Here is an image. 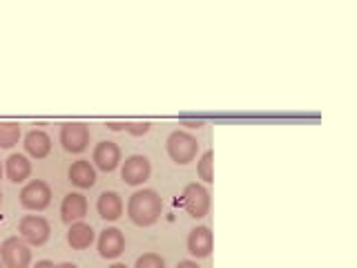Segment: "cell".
I'll return each instance as SVG.
<instances>
[{
  "label": "cell",
  "instance_id": "1",
  "mask_svg": "<svg viewBox=\"0 0 357 268\" xmlns=\"http://www.w3.org/2000/svg\"><path fill=\"white\" fill-rule=\"evenodd\" d=\"M163 212V199L156 190H137L128 201V217L137 226H152Z\"/></svg>",
  "mask_w": 357,
  "mask_h": 268
},
{
  "label": "cell",
  "instance_id": "2",
  "mask_svg": "<svg viewBox=\"0 0 357 268\" xmlns=\"http://www.w3.org/2000/svg\"><path fill=\"white\" fill-rule=\"evenodd\" d=\"M165 148L170 159L178 165H185L190 161H195V156L199 152V143L192 134H188L183 130H174L165 141Z\"/></svg>",
  "mask_w": 357,
  "mask_h": 268
},
{
  "label": "cell",
  "instance_id": "3",
  "mask_svg": "<svg viewBox=\"0 0 357 268\" xmlns=\"http://www.w3.org/2000/svg\"><path fill=\"white\" fill-rule=\"evenodd\" d=\"M18 232H20V239L27 246H43L50 239L52 226H50V221L40 215H27V217L20 219Z\"/></svg>",
  "mask_w": 357,
  "mask_h": 268
},
{
  "label": "cell",
  "instance_id": "4",
  "mask_svg": "<svg viewBox=\"0 0 357 268\" xmlns=\"http://www.w3.org/2000/svg\"><path fill=\"white\" fill-rule=\"evenodd\" d=\"M0 257L5 268H29L31 264V251L20 237H9L0 244Z\"/></svg>",
  "mask_w": 357,
  "mask_h": 268
},
{
  "label": "cell",
  "instance_id": "5",
  "mask_svg": "<svg viewBox=\"0 0 357 268\" xmlns=\"http://www.w3.org/2000/svg\"><path fill=\"white\" fill-rule=\"evenodd\" d=\"M20 204L27 210H45L52 204V188L40 179H33L20 190Z\"/></svg>",
  "mask_w": 357,
  "mask_h": 268
},
{
  "label": "cell",
  "instance_id": "6",
  "mask_svg": "<svg viewBox=\"0 0 357 268\" xmlns=\"http://www.w3.org/2000/svg\"><path fill=\"white\" fill-rule=\"evenodd\" d=\"M61 145L70 154L85 152L89 145V128L85 123H65L61 128Z\"/></svg>",
  "mask_w": 357,
  "mask_h": 268
},
{
  "label": "cell",
  "instance_id": "7",
  "mask_svg": "<svg viewBox=\"0 0 357 268\" xmlns=\"http://www.w3.org/2000/svg\"><path fill=\"white\" fill-rule=\"evenodd\" d=\"M183 208L190 217L201 219L208 215L210 210V193L206 186L201 184H190L183 190Z\"/></svg>",
  "mask_w": 357,
  "mask_h": 268
},
{
  "label": "cell",
  "instance_id": "8",
  "mask_svg": "<svg viewBox=\"0 0 357 268\" xmlns=\"http://www.w3.org/2000/svg\"><path fill=\"white\" fill-rule=\"evenodd\" d=\"M152 174V165H150V159L143 154H132L128 156L126 161H123V168H121V177L123 181L128 186H141L150 179Z\"/></svg>",
  "mask_w": 357,
  "mask_h": 268
},
{
  "label": "cell",
  "instance_id": "9",
  "mask_svg": "<svg viewBox=\"0 0 357 268\" xmlns=\"http://www.w3.org/2000/svg\"><path fill=\"white\" fill-rule=\"evenodd\" d=\"M92 159L98 170L112 172V170H116L121 163V148L114 141H100V143H96Z\"/></svg>",
  "mask_w": 357,
  "mask_h": 268
},
{
  "label": "cell",
  "instance_id": "10",
  "mask_svg": "<svg viewBox=\"0 0 357 268\" xmlns=\"http://www.w3.org/2000/svg\"><path fill=\"white\" fill-rule=\"evenodd\" d=\"M126 251V237L119 228H105L98 237V255L103 260H116Z\"/></svg>",
  "mask_w": 357,
  "mask_h": 268
},
{
  "label": "cell",
  "instance_id": "11",
  "mask_svg": "<svg viewBox=\"0 0 357 268\" xmlns=\"http://www.w3.org/2000/svg\"><path fill=\"white\" fill-rule=\"evenodd\" d=\"M212 244H215V239H212V232L208 226H197L188 234V253L197 257V260H204V257L212 253Z\"/></svg>",
  "mask_w": 357,
  "mask_h": 268
},
{
  "label": "cell",
  "instance_id": "12",
  "mask_svg": "<svg viewBox=\"0 0 357 268\" xmlns=\"http://www.w3.org/2000/svg\"><path fill=\"white\" fill-rule=\"evenodd\" d=\"M87 215V199L81 193H70L63 197V204H61V219L65 223H76L81 221Z\"/></svg>",
  "mask_w": 357,
  "mask_h": 268
},
{
  "label": "cell",
  "instance_id": "13",
  "mask_svg": "<svg viewBox=\"0 0 357 268\" xmlns=\"http://www.w3.org/2000/svg\"><path fill=\"white\" fill-rule=\"evenodd\" d=\"M22 145H25V152L31 156V159H45V156L52 152V139H50V134L43 130L27 132Z\"/></svg>",
  "mask_w": 357,
  "mask_h": 268
},
{
  "label": "cell",
  "instance_id": "14",
  "mask_svg": "<svg viewBox=\"0 0 357 268\" xmlns=\"http://www.w3.org/2000/svg\"><path fill=\"white\" fill-rule=\"evenodd\" d=\"M67 177H70V181L72 186L76 188H92L96 184V170H94V165L89 163L87 159H78L70 165V172H67Z\"/></svg>",
  "mask_w": 357,
  "mask_h": 268
},
{
  "label": "cell",
  "instance_id": "15",
  "mask_svg": "<svg viewBox=\"0 0 357 268\" xmlns=\"http://www.w3.org/2000/svg\"><path fill=\"white\" fill-rule=\"evenodd\" d=\"M98 217H103L105 221H116L123 215V199L114 190H105L103 195L96 201Z\"/></svg>",
  "mask_w": 357,
  "mask_h": 268
},
{
  "label": "cell",
  "instance_id": "16",
  "mask_svg": "<svg viewBox=\"0 0 357 268\" xmlns=\"http://www.w3.org/2000/svg\"><path fill=\"white\" fill-rule=\"evenodd\" d=\"M5 172L11 184H22L31 174V161L25 154L14 152V154H9V159L5 163Z\"/></svg>",
  "mask_w": 357,
  "mask_h": 268
},
{
  "label": "cell",
  "instance_id": "17",
  "mask_svg": "<svg viewBox=\"0 0 357 268\" xmlns=\"http://www.w3.org/2000/svg\"><path fill=\"white\" fill-rule=\"evenodd\" d=\"M92 241H94V228L85 221H76L70 226V230H67V244H70L74 251H85L92 246Z\"/></svg>",
  "mask_w": 357,
  "mask_h": 268
},
{
  "label": "cell",
  "instance_id": "18",
  "mask_svg": "<svg viewBox=\"0 0 357 268\" xmlns=\"http://www.w3.org/2000/svg\"><path fill=\"white\" fill-rule=\"evenodd\" d=\"M20 141V126L11 121H0V148H14Z\"/></svg>",
  "mask_w": 357,
  "mask_h": 268
},
{
  "label": "cell",
  "instance_id": "19",
  "mask_svg": "<svg viewBox=\"0 0 357 268\" xmlns=\"http://www.w3.org/2000/svg\"><path fill=\"white\" fill-rule=\"evenodd\" d=\"M212 163H215V161H212V150L201 154V159L197 163V174H199V179H204L206 184L212 181Z\"/></svg>",
  "mask_w": 357,
  "mask_h": 268
},
{
  "label": "cell",
  "instance_id": "20",
  "mask_svg": "<svg viewBox=\"0 0 357 268\" xmlns=\"http://www.w3.org/2000/svg\"><path fill=\"white\" fill-rule=\"evenodd\" d=\"M134 268H165V262H163V257H161V255H156V253H145V255H141L139 260H137Z\"/></svg>",
  "mask_w": 357,
  "mask_h": 268
},
{
  "label": "cell",
  "instance_id": "21",
  "mask_svg": "<svg viewBox=\"0 0 357 268\" xmlns=\"http://www.w3.org/2000/svg\"><path fill=\"white\" fill-rule=\"evenodd\" d=\"M123 130L134 134V137H141V134L150 130V123H123Z\"/></svg>",
  "mask_w": 357,
  "mask_h": 268
},
{
  "label": "cell",
  "instance_id": "22",
  "mask_svg": "<svg viewBox=\"0 0 357 268\" xmlns=\"http://www.w3.org/2000/svg\"><path fill=\"white\" fill-rule=\"evenodd\" d=\"M176 268H201V266L197 262H192V260H183V262L176 264Z\"/></svg>",
  "mask_w": 357,
  "mask_h": 268
},
{
  "label": "cell",
  "instance_id": "23",
  "mask_svg": "<svg viewBox=\"0 0 357 268\" xmlns=\"http://www.w3.org/2000/svg\"><path fill=\"white\" fill-rule=\"evenodd\" d=\"M31 268H54V264L50 260H40V262H36V266H31Z\"/></svg>",
  "mask_w": 357,
  "mask_h": 268
},
{
  "label": "cell",
  "instance_id": "24",
  "mask_svg": "<svg viewBox=\"0 0 357 268\" xmlns=\"http://www.w3.org/2000/svg\"><path fill=\"white\" fill-rule=\"evenodd\" d=\"M54 268H78V266H76V264H72V262H63V264L54 266Z\"/></svg>",
  "mask_w": 357,
  "mask_h": 268
},
{
  "label": "cell",
  "instance_id": "25",
  "mask_svg": "<svg viewBox=\"0 0 357 268\" xmlns=\"http://www.w3.org/2000/svg\"><path fill=\"white\" fill-rule=\"evenodd\" d=\"M109 268H128V266L126 264H112Z\"/></svg>",
  "mask_w": 357,
  "mask_h": 268
},
{
  "label": "cell",
  "instance_id": "26",
  "mask_svg": "<svg viewBox=\"0 0 357 268\" xmlns=\"http://www.w3.org/2000/svg\"><path fill=\"white\" fill-rule=\"evenodd\" d=\"M3 172H5V168H3V163H0V177H3Z\"/></svg>",
  "mask_w": 357,
  "mask_h": 268
},
{
  "label": "cell",
  "instance_id": "27",
  "mask_svg": "<svg viewBox=\"0 0 357 268\" xmlns=\"http://www.w3.org/2000/svg\"><path fill=\"white\" fill-rule=\"evenodd\" d=\"M0 204H3V193H0Z\"/></svg>",
  "mask_w": 357,
  "mask_h": 268
},
{
  "label": "cell",
  "instance_id": "28",
  "mask_svg": "<svg viewBox=\"0 0 357 268\" xmlns=\"http://www.w3.org/2000/svg\"><path fill=\"white\" fill-rule=\"evenodd\" d=\"M0 268H5V264H3V262H0Z\"/></svg>",
  "mask_w": 357,
  "mask_h": 268
}]
</instances>
